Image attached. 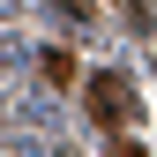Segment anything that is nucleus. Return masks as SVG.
Masks as SVG:
<instances>
[{
	"mask_svg": "<svg viewBox=\"0 0 157 157\" xmlns=\"http://www.w3.org/2000/svg\"><path fill=\"white\" fill-rule=\"evenodd\" d=\"M82 105H90L97 127H135V120H142V97H135V82H127L120 67H97L90 82H82Z\"/></svg>",
	"mask_w": 157,
	"mask_h": 157,
	"instance_id": "f257e3e1",
	"label": "nucleus"
},
{
	"mask_svg": "<svg viewBox=\"0 0 157 157\" xmlns=\"http://www.w3.org/2000/svg\"><path fill=\"white\" fill-rule=\"evenodd\" d=\"M37 75H45L52 90H67V82H75V52H60V45H45V52H37Z\"/></svg>",
	"mask_w": 157,
	"mask_h": 157,
	"instance_id": "f03ea898",
	"label": "nucleus"
},
{
	"mask_svg": "<svg viewBox=\"0 0 157 157\" xmlns=\"http://www.w3.org/2000/svg\"><path fill=\"white\" fill-rule=\"evenodd\" d=\"M112 157H142V142H112Z\"/></svg>",
	"mask_w": 157,
	"mask_h": 157,
	"instance_id": "7ed1b4c3",
	"label": "nucleus"
},
{
	"mask_svg": "<svg viewBox=\"0 0 157 157\" xmlns=\"http://www.w3.org/2000/svg\"><path fill=\"white\" fill-rule=\"evenodd\" d=\"M8 60H15V45H0V67H8Z\"/></svg>",
	"mask_w": 157,
	"mask_h": 157,
	"instance_id": "20e7f679",
	"label": "nucleus"
}]
</instances>
